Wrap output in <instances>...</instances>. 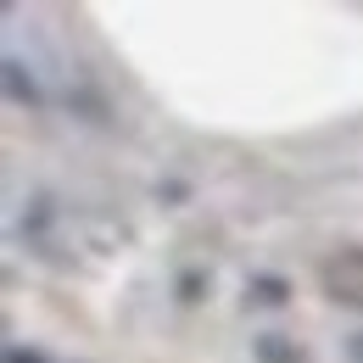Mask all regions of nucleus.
<instances>
[{
    "label": "nucleus",
    "instance_id": "f257e3e1",
    "mask_svg": "<svg viewBox=\"0 0 363 363\" xmlns=\"http://www.w3.org/2000/svg\"><path fill=\"white\" fill-rule=\"evenodd\" d=\"M318 285H324L330 302L358 308V313H363V246H341V252H330V257L318 263Z\"/></svg>",
    "mask_w": 363,
    "mask_h": 363
},
{
    "label": "nucleus",
    "instance_id": "f03ea898",
    "mask_svg": "<svg viewBox=\"0 0 363 363\" xmlns=\"http://www.w3.org/2000/svg\"><path fill=\"white\" fill-rule=\"evenodd\" d=\"M257 358L263 363H302V347H285L279 335H257Z\"/></svg>",
    "mask_w": 363,
    "mask_h": 363
},
{
    "label": "nucleus",
    "instance_id": "7ed1b4c3",
    "mask_svg": "<svg viewBox=\"0 0 363 363\" xmlns=\"http://www.w3.org/2000/svg\"><path fill=\"white\" fill-rule=\"evenodd\" d=\"M252 296H257V302H285V285H279V279H257Z\"/></svg>",
    "mask_w": 363,
    "mask_h": 363
},
{
    "label": "nucleus",
    "instance_id": "20e7f679",
    "mask_svg": "<svg viewBox=\"0 0 363 363\" xmlns=\"http://www.w3.org/2000/svg\"><path fill=\"white\" fill-rule=\"evenodd\" d=\"M6 363H45V358H40V352H28V347H11V352H6Z\"/></svg>",
    "mask_w": 363,
    "mask_h": 363
},
{
    "label": "nucleus",
    "instance_id": "39448f33",
    "mask_svg": "<svg viewBox=\"0 0 363 363\" xmlns=\"http://www.w3.org/2000/svg\"><path fill=\"white\" fill-rule=\"evenodd\" d=\"M347 358H352V363H363V335H352V347H347Z\"/></svg>",
    "mask_w": 363,
    "mask_h": 363
}]
</instances>
